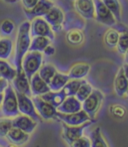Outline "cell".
<instances>
[{"mask_svg":"<svg viewBox=\"0 0 128 147\" xmlns=\"http://www.w3.org/2000/svg\"><path fill=\"white\" fill-rule=\"evenodd\" d=\"M109 112L113 117L119 118V119L124 118V117L126 116V114H127V111H126L125 107L121 106V105H117V104L111 105L109 109Z\"/></svg>","mask_w":128,"mask_h":147,"instance_id":"36","label":"cell"},{"mask_svg":"<svg viewBox=\"0 0 128 147\" xmlns=\"http://www.w3.org/2000/svg\"><path fill=\"white\" fill-rule=\"evenodd\" d=\"M70 147H91V140L90 138H88L87 136H81L80 138H78L77 140H75Z\"/></svg>","mask_w":128,"mask_h":147,"instance_id":"37","label":"cell"},{"mask_svg":"<svg viewBox=\"0 0 128 147\" xmlns=\"http://www.w3.org/2000/svg\"><path fill=\"white\" fill-rule=\"evenodd\" d=\"M2 101H3V93H0V105L2 104Z\"/></svg>","mask_w":128,"mask_h":147,"instance_id":"43","label":"cell"},{"mask_svg":"<svg viewBox=\"0 0 128 147\" xmlns=\"http://www.w3.org/2000/svg\"><path fill=\"white\" fill-rule=\"evenodd\" d=\"M51 1H53V0H51Z\"/></svg>","mask_w":128,"mask_h":147,"instance_id":"50","label":"cell"},{"mask_svg":"<svg viewBox=\"0 0 128 147\" xmlns=\"http://www.w3.org/2000/svg\"><path fill=\"white\" fill-rule=\"evenodd\" d=\"M5 137L11 144L16 145V146H21V145L26 144L29 141V138H30L29 134L21 131L20 129L14 128V127H12L10 129V131L7 133V135Z\"/></svg>","mask_w":128,"mask_h":147,"instance_id":"18","label":"cell"},{"mask_svg":"<svg viewBox=\"0 0 128 147\" xmlns=\"http://www.w3.org/2000/svg\"><path fill=\"white\" fill-rule=\"evenodd\" d=\"M90 71V65L85 63H78L72 65L69 69L68 77L70 80H84Z\"/></svg>","mask_w":128,"mask_h":147,"instance_id":"20","label":"cell"},{"mask_svg":"<svg viewBox=\"0 0 128 147\" xmlns=\"http://www.w3.org/2000/svg\"><path fill=\"white\" fill-rule=\"evenodd\" d=\"M13 41L8 37L0 39V59H8L12 53Z\"/></svg>","mask_w":128,"mask_h":147,"instance_id":"25","label":"cell"},{"mask_svg":"<svg viewBox=\"0 0 128 147\" xmlns=\"http://www.w3.org/2000/svg\"><path fill=\"white\" fill-rule=\"evenodd\" d=\"M92 91H93V88L91 87V85L88 84L86 81H84V83L78 89L77 93L75 95V98L82 103L84 100H86L89 97V95L92 93Z\"/></svg>","mask_w":128,"mask_h":147,"instance_id":"33","label":"cell"},{"mask_svg":"<svg viewBox=\"0 0 128 147\" xmlns=\"http://www.w3.org/2000/svg\"><path fill=\"white\" fill-rule=\"evenodd\" d=\"M47 23L50 25L53 32H58L63 28V23L65 20V15L62 9L57 6H53L46 14L43 16Z\"/></svg>","mask_w":128,"mask_h":147,"instance_id":"10","label":"cell"},{"mask_svg":"<svg viewBox=\"0 0 128 147\" xmlns=\"http://www.w3.org/2000/svg\"><path fill=\"white\" fill-rule=\"evenodd\" d=\"M43 63V55L42 53L38 51H28L24 55L22 59V67L23 71L25 73L28 80H30L31 77L38 73L39 69L41 67Z\"/></svg>","mask_w":128,"mask_h":147,"instance_id":"3","label":"cell"},{"mask_svg":"<svg viewBox=\"0 0 128 147\" xmlns=\"http://www.w3.org/2000/svg\"><path fill=\"white\" fill-rule=\"evenodd\" d=\"M56 73V67L53 65H49V63L41 65V67L38 71V75L46 84L50 83V81L52 80V78L54 77V75Z\"/></svg>","mask_w":128,"mask_h":147,"instance_id":"28","label":"cell"},{"mask_svg":"<svg viewBox=\"0 0 128 147\" xmlns=\"http://www.w3.org/2000/svg\"><path fill=\"white\" fill-rule=\"evenodd\" d=\"M30 35L31 37L44 36L49 38L51 41H53L55 38L52 28L43 17H35L30 21Z\"/></svg>","mask_w":128,"mask_h":147,"instance_id":"6","label":"cell"},{"mask_svg":"<svg viewBox=\"0 0 128 147\" xmlns=\"http://www.w3.org/2000/svg\"><path fill=\"white\" fill-rule=\"evenodd\" d=\"M16 1H21V0H16Z\"/></svg>","mask_w":128,"mask_h":147,"instance_id":"48","label":"cell"},{"mask_svg":"<svg viewBox=\"0 0 128 147\" xmlns=\"http://www.w3.org/2000/svg\"><path fill=\"white\" fill-rule=\"evenodd\" d=\"M31 42L30 35V21L25 20L19 25L16 36V43H15V53H14V65L16 71L22 69L21 63L24 55L28 53L29 47Z\"/></svg>","mask_w":128,"mask_h":147,"instance_id":"1","label":"cell"},{"mask_svg":"<svg viewBox=\"0 0 128 147\" xmlns=\"http://www.w3.org/2000/svg\"><path fill=\"white\" fill-rule=\"evenodd\" d=\"M56 109L57 112L62 113V114H72V113L79 112L80 110H82V103L78 101L74 96L66 97L65 100Z\"/></svg>","mask_w":128,"mask_h":147,"instance_id":"17","label":"cell"},{"mask_svg":"<svg viewBox=\"0 0 128 147\" xmlns=\"http://www.w3.org/2000/svg\"><path fill=\"white\" fill-rule=\"evenodd\" d=\"M16 69L9 65L4 59H0V75L1 78L6 80L7 82H12L16 76Z\"/></svg>","mask_w":128,"mask_h":147,"instance_id":"23","label":"cell"},{"mask_svg":"<svg viewBox=\"0 0 128 147\" xmlns=\"http://www.w3.org/2000/svg\"><path fill=\"white\" fill-rule=\"evenodd\" d=\"M2 108V113L4 116L8 117H16L18 116L20 113L18 110V102H17V97L15 90L13 89L12 85L8 84L6 89L4 90V94H3V101L1 104Z\"/></svg>","mask_w":128,"mask_h":147,"instance_id":"2","label":"cell"},{"mask_svg":"<svg viewBox=\"0 0 128 147\" xmlns=\"http://www.w3.org/2000/svg\"><path fill=\"white\" fill-rule=\"evenodd\" d=\"M122 69H123V71H124V75H125L126 79L128 80V63H125V65L122 67Z\"/></svg>","mask_w":128,"mask_h":147,"instance_id":"41","label":"cell"},{"mask_svg":"<svg viewBox=\"0 0 128 147\" xmlns=\"http://www.w3.org/2000/svg\"><path fill=\"white\" fill-rule=\"evenodd\" d=\"M69 80L70 78L68 77V75L57 71L54 75V77L52 78V80L50 81V83L48 84L49 89H50V91H53V92L61 91L63 89V87L65 86L66 83Z\"/></svg>","mask_w":128,"mask_h":147,"instance_id":"22","label":"cell"},{"mask_svg":"<svg viewBox=\"0 0 128 147\" xmlns=\"http://www.w3.org/2000/svg\"><path fill=\"white\" fill-rule=\"evenodd\" d=\"M29 85H30L31 95L34 97H36V96L40 97L50 91L48 84H46V83L40 78L38 73H36L35 75H33V76L31 77V79L29 80Z\"/></svg>","mask_w":128,"mask_h":147,"instance_id":"16","label":"cell"},{"mask_svg":"<svg viewBox=\"0 0 128 147\" xmlns=\"http://www.w3.org/2000/svg\"><path fill=\"white\" fill-rule=\"evenodd\" d=\"M126 97H127V99H128V90H127V93H126Z\"/></svg>","mask_w":128,"mask_h":147,"instance_id":"46","label":"cell"},{"mask_svg":"<svg viewBox=\"0 0 128 147\" xmlns=\"http://www.w3.org/2000/svg\"><path fill=\"white\" fill-rule=\"evenodd\" d=\"M12 87L16 92L24 94L28 97L32 96L31 95L30 85H29V80L26 77V75H25V73L23 71V69L17 71L16 76L12 81Z\"/></svg>","mask_w":128,"mask_h":147,"instance_id":"15","label":"cell"},{"mask_svg":"<svg viewBox=\"0 0 128 147\" xmlns=\"http://www.w3.org/2000/svg\"><path fill=\"white\" fill-rule=\"evenodd\" d=\"M54 3L51 0H39L37 4L30 10H24L26 16L32 20L35 17H43L52 7Z\"/></svg>","mask_w":128,"mask_h":147,"instance_id":"14","label":"cell"},{"mask_svg":"<svg viewBox=\"0 0 128 147\" xmlns=\"http://www.w3.org/2000/svg\"><path fill=\"white\" fill-rule=\"evenodd\" d=\"M94 2V19L99 23L107 26H114L116 19L110 10L103 4L101 0H93Z\"/></svg>","mask_w":128,"mask_h":147,"instance_id":"8","label":"cell"},{"mask_svg":"<svg viewBox=\"0 0 128 147\" xmlns=\"http://www.w3.org/2000/svg\"><path fill=\"white\" fill-rule=\"evenodd\" d=\"M38 1L39 0H21V3L24 10H30L37 4Z\"/></svg>","mask_w":128,"mask_h":147,"instance_id":"38","label":"cell"},{"mask_svg":"<svg viewBox=\"0 0 128 147\" xmlns=\"http://www.w3.org/2000/svg\"><path fill=\"white\" fill-rule=\"evenodd\" d=\"M94 122L95 121H88V122H85L81 125H78V126H70L65 123H62V134H61V136H62L63 140L70 146L74 141L83 136L84 130Z\"/></svg>","mask_w":128,"mask_h":147,"instance_id":"5","label":"cell"},{"mask_svg":"<svg viewBox=\"0 0 128 147\" xmlns=\"http://www.w3.org/2000/svg\"><path fill=\"white\" fill-rule=\"evenodd\" d=\"M40 98L42 99V100L46 101V102L49 103V104H51L52 106H54L55 108H57L58 106H60L61 103H62L63 101L65 100L66 95L62 90L57 91V92L49 91L48 93H46V94L40 96Z\"/></svg>","mask_w":128,"mask_h":147,"instance_id":"21","label":"cell"},{"mask_svg":"<svg viewBox=\"0 0 128 147\" xmlns=\"http://www.w3.org/2000/svg\"><path fill=\"white\" fill-rule=\"evenodd\" d=\"M118 38H119V32H118L117 29L110 28L105 32L103 40L107 47H109V49H114V47H116V45H117Z\"/></svg>","mask_w":128,"mask_h":147,"instance_id":"30","label":"cell"},{"mask_svg":"<svg viewBox=\"0 0 128 147\" xmlns=\"http://www.w3.org/2000/svg\"><path fill=\"white\" fill-rule=\"evenodd\" d=\"M128 90V80L124 75L123 69L120 67L114 80V91L118 97H124Z\"/></svg>","mask_w":128,"mask_h":147,"instance_id":"19","label":"cell"},{"mask_svg":"<svg viewBox=\"0 0 128 147\" xmlns=\"http://www.w3.org/2000/svg\"><path fill=\"white\" fill-rule=\"evenodd\" d=\"M103 4L110 10V12L114 15L116 21L121 20V14L122 9L121 4H120L119 0H101Z\"/></svg>","mask_w":128,"mask_h":147,"instance_id":"29","label":"cell"},{"mask_svg":"<svg viewBox=\"0 0 128 147\" xmlns=\"http://www.w3.org/2000/svg\"><path fill=\"white\" fill-rule=\"evenodd\" d=\"M7 147H16V145H13V144H10V145H8Z\"/></svg>","mask_w":128,"mask_h":147,"instance_id":"45","label":"cell"},{"mask_svg":"<svg viewBox=\"0 0 128 147\" xmlns=\"http://www.w3.org/2000/svg\"><path fill=\"white\" fill-rule=\"evenodd\" d=\"M0 39H1V36H0Z\"/></svg>","mask_w":128,"mask_h":147,"instance_id":"49","label":"cell"},{"mask_svg":"<svg viewBox=\"0 0 128 147\" xmlns=\"http://www.w3.org/2000/svg\"><path fill=\"white\" fill-rule=\"evenodd\" d=\"M119 32V38L116 45L118 53L120 55H125L126 51L128 49V28L123 26L122 29H117Z\"/></svg>","mask_w":128,"mask_h":147,"instance_id":"26","label":"cell"},{"mask_svg":"<svg viewBox=\"0 0 128 147\" xmlns=\"http://www.w3.org/2000/svg\"><path fill=\"white\" fill-rule=\"evenodd\" d=\"M32 101L34 103L36 112L42 120H55L57 121V109L46 101L42 100L39 96L33 97Z\"/></svg>","mask_w":128,"mask_h":147,"instance_id":"9","label":"cell"},{"mask_svg":"<svg viewBox=\"0 0 128 147\" xmlns=\"http://www.w3.org/2000/svg\"><path fill=\"white\" fill-rule=\"evenodd\" d=\"M37 124H38V122L33 120L30 117L25 116V115L19 114L18 116L14 117L12 119V126L14 128L20 129L21 131L27 133V134L33 133V131L37 127Z\"/></svg>","mask_w":128,"mask_h":147,"instance_id":"12","label":"cell"},{"mask_svg":"<svg viewBox=\"0 0 128 147\" xmlns=\"http://www.w3.org/2000/svg\"><path fill=\"white\" fill-rule=\"evenodd\" d=\"M84 81L85 80H69L66 83L65 86L63 87L62 91L65 93L66 97H72V96L75 97L78 89L83 84Z\"/></svg>","mask_w":128,"mask_h":147,"instance_id":"31","label":"cell"},{"mask_svg":"<svg viewBox=\"0 0 128 147\" xmlns=\"http://www.w3.org/2000/svg\"><path fill=\"white\" fill-rule=\"evenodd\" d=\"M57 121H60L61 123H65L70 126H78L88 121H95L92 120L87 113L83 110H80L79 112L72 113V114H62L57 113Z\"/></svg>","mask_w":128,"mask_h":147,"instance_id":"11","label":"cell"},{"mask_svg":"<svg viewBox=\"0 0 128 147\" xmlns=\"http://www.w3.org/2000/svg\"><path fill=\"white\" fill-rule=\"evenodd\" d=\"M51 43V40L44 36H34L31 38L30 47L28 51H38L43 53L45 47Z\"/></svg>","mask_w":128,"mask_h":147,"instance_id":"24","label":"cell"},{"mask_svg":"<svg viewBox=\"0 0 128 147\" xmlns=\"http://www.w3.org/2000/svg\"><path fill=\"white\" fill-rule=\"evenodd\" d=\"M9 82H7L4 79H0V93H3L4 90L6 89V87L8 86Z\"/></svg>","mask_w":128,"mask_h":147,"instance_id":"40","label":"cell"},{"mask_svg":"<svg viewBox=\"0 0 128 147\" xmlns=\"http://www.w3.org/2000/svg\"><path fill=\"white\" fill-rule=\"evenodd\" d=\"M15 24L13 21L9 19H5L0 24V34L3 36H9L14 32Z\"/></svg>","mask_w":128,"mask_h":147,"instance_id":"34","label":"cell"},{"mask_svg":"<svg viewBox=\"0 0 128 147\" xmlns=\"http://www.w3.org/2000/svg\"><path fill=\"white\" fill-rule=\"evenodd\" d=\"M74 9L84 19H94L93 0H74Z\"/></svg>","mask_w":128,"mask_h":147,"instance_id":"13","label":"cell"},{"mask_svg":"<svg viewBox=\"0 0 128 147\" xmlns=\"http://www.w3.org/2000/svg\"><path fill=\"white\" fill-rule=\"evenodd\" d=\"M66 40L71 45H79L84 41V33L81 29L72 28L66 34Z\"/></svg>","mask_w":128,"mask_h":147,"instance_id":"27","label":"cell"},{"mask_svg":"<svg viewBox=\"0 0 128 147\" xmlns=\"http://www.w3.org/2000/svg\"><path fill=\"white\" fill-rule=\"evenodd\" d=\"M12 119L0 118V137H5L12 128Z\"/></svg>","mask_w":128,"mask_h":147,"instance_id":"35","label":"cell"},{"mask_svg":"<svg viewBox=\"0 0 128 147\" xmlns=\"http://www.w3.org/2000/svg\"><path fill=\"white\" fill-rule=\"evenodd\" d=\"M5 2H8V3H15V2H17L16 0H4Z\"/></svg>","mask_w":128,"mask_h":147,"instance_id":"44","label":"cell"},{"mask_svg":"<svg viewBox=\"0 0 128 147\" xmlns=\"http://www.w3.org/2000/svg\"><path fill=\"white\" fill-rule=\"evenodd\" d=\"M15 93H16L17 102H18L19 113L22 115H25V116L30 117V118H32L36 122H39L41 120V118L39 117L38 113L36 112V109H35L32 99L30 97L26 96V95L16 92V91H15Z\"/></svg>","mask_w":128,"mask_h":147,"instance_id":"7","label":"cell"},{"mask_svg":"<svg viewBox=\"0 0 128 147\" xmlns=\"http://www.w3.org/2000/svg\"><path fill=\"white\" fill-rule=\"evenodd\" d=\"M0 79H2V78H1V75H0Z\"/></svg>","mask_w":128,"mask_h":147,"instance_id":"47","label":"cell"},{"mask_svg":"<svg viewBox=\"0 0 128 147\" xmlns=\"http://www.w3.org/2000/svg\"><path fill=\"white\" fill-rule=\"evenodd\" d=\"M104 100V95L101 91L93 90L86 100L82 102V110L85 111L87 115L94 120L96 114L101 108V105Z\"/></svg>","mask_w":128,"mask_h":147,"instance_id":"4","label":"cell"},{"mask_svg":"<svg viewBox=\"0 0 128 147\" xmlns=\"http://www.w3.org/2000/svg\"><path fill=\"white\" fill-rule=\"evenodd\" d=\"M124 61H125V63H128V49L126 51L125 55H124Z\"/></svg>","mask_w":128,"mask_h":147,"instance_id":"42","label":"cell"},{"mask_svg":"<svg viewBox=\"0 0 128 147\" xmlns=\"http://www.w3.org/2000/svg\"><path fill=\"white\" fill-rule=\"evenodd\" d=\"M91 147H108L105 139L101 133L100 127H96L91 132Z\"/></svg>","mask_w":128,"mask_h":147,"instance_id":"32","label":"cell"},{"mask_svg":"<svg viewBox=\"0 0 128 147\" xmlns=\"http://www.w3.org/2000/svg\"><path fill=\"white\" fill-rule=\"evenodd\" d=\"M0 147H1V146H0Z\"/></svg>","mask_w":128,"mask_h":147,"instance_id":"51","label":"cell"},{"mask_svg":"<svg viewBox=\"0 0 128 147\" xmlns=\"http://www.w3.org/2000/svg\"><path fill=\"white\" fill-rule=\"evenodd\" d=\"M43 53H44V55H47V57H51V55H53L55 53V47L50 43V45H47V47H45V49L43 51Z\"/></svg>","mask_w":128,"mask_h":147,"instance_id":"39","label":"cell"}]
</instances>
